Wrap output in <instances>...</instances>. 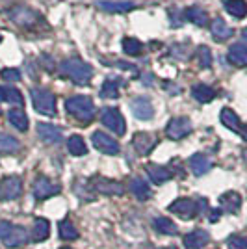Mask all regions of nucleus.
<instances>
[{"label": "nucleus", "instance_id": "6e6552de", "mask_svg": "<svg viewBox=\"0 0 247 249\" xmlns=\"http://www.w3.org/2000/svg\"><path fill=\"white\" fill-rule=\"evenodd\" d=\"M22 192V182L19 177L10 175L4 177L2 182H0V199L2 201H13L21 196Z\"/></svg>", "mask_w": 247, "mask_h": 249}, {"label": "nucleus", "instance_id": "bb28decb", "mask_svg": "<svg viewBox=\"0 0 247 249\" xmlns=\"http://www.w3.org/2000/svg\"><path fill=\"white\" fill-rule=\"evenodd\" d=\"M121 86H123V82L119 78H108L103 84V88H101V97H104V99H117Z\"/></svg>", "mask_w": 247, "mask_h": 249}, {"label": "nucleus", "instance_id": "b1692460", "mask_svg": "<svg viewBox=\"0 0 247 249\" xmlns=\"http://www.w3.org/2000/svg\"><path fill=\"white\" fill-rule=\"evenodd\" d=\"M51 234V223L47 219L37 218L34 221V231H32V240L34 242H43V240L49 238Z\"/></svg>", "mask_w": 247, "mask_h": 249}, {"label": "nucleus", "instance_id": "6ab92c4d", "mask_svg": "<svg viewBox=\"0 0 247 249\" xmlns=\"http://www.w3.org/2000/svg\"><path fill=\"white\" fill-rule=\"evenodd\" d=\"M145 171L149 173L151 180H153L155 184H164V182H167V180L173 177V173H171L167 167L158 166V164H147Z\"/></svg>", "mask_w": 247, "mask_h": 249}, {"label": "nucleus", "instance_id": "49530a36", "mask_svg": "<svg viewBox=\"0 0 247 249\" xmlns=\"http://www.w3.org/2000/svg\"><path fill=\"white\" fill-rule=\"evenodd\" d=\"M62 249H71V248H62Z\"/></svg>", "mask_w": 247, "mask_h": 249}, {"label": "nucleus", "instance_id": "c03bdc74", "mask_svg": "<svg viewBox=\"0 0 247 249\" xmlns=\"http://www.w3.org/2000/svg\"><path fill=\"white\" fill-rule=\"evenodd\" d=\"M244 158H246V162H247V151H244Z\"/></svg>", "mask_w": 247, "mask_h": 249}, {"label": "nucleus", "instance_id": "2eb2a0df", "mask_svg": "<svg viewBox=\"0 0 247 249\" xmlns=\"http://www.w3.org/2000/svg\"><path fill=\"white\" fill-rule=\"evenodd\" d=\"M242 207V196L238 192H225L219 197V208L227 214H236Z\"/></svg>", "mask_w": 247, "mask_h": 249}, {"label": "nucleus", "instance_id": "5701e85b", "mask_svg": "<svg viewBox=\"0 0 247 249\" xmlns=\"http://www.w3.org/2000/svg\"><path fill=\"white\" fill-rule=\"evenodd\" d=\"M192 95H194V99L199 101V103H212L214 99H216V91L210 88V86H206V84H197L192 88Z\"/></svg>", "mask_w": 247, "mask_h": 249}, {"label": "nucleus", "instance_id": "a211bd4d", "mask_svg": "<svg viewBox=\"0 0 247 249\" xmlns=\"http://www.w3.org/2000/svg\"><path fill=\"white\" fill-rule=\"evenodd\" d=\"M190 167H192V171H194V175L201 177L208 173L210 169H212V160L208 158V156L201 155V153H197L190 158Z\"/></svg>", "mask_w": 247, "mask_h": 249}, {"label": "nucleus", "instance_id": "20e7f679", "mask_svg": "<svg viewBox=\"0 0 247 249\" xmlns=\"http://www.w3.org/2000/svg\"><path fill=\"white\" fill-rule=\"evenodd\" d=\"M32 103H34V108L43 115H52L56 114V99L52 91L49 89H43V88H34L32 89Z\"/></svg>", "mask_w": 247, "mask_h": 249}, {"label": "nucleus", "instance_id": "412c9836", "mask_svg": "<svg viewBox=\"0 0 247 249\" xmlns=\"http://www.w3.org/2000/svg\"><path fill=\"white\" fill-rule=\"evenodd\" d=\"M97 6L108 13H124L136 8L134 2H113V0H99Z\"/></svg>", "mask_w": 247, "mask_h": 249}, {"label": "nucleus", "instance_id": "f03ea898", "mask_svg": "<svg viewBox=\"0 0 247 249\" xmlns=\"http://www.w3.org/2000/svg\"><path fill=\"white\" fill-rule=\"evenodd\" d=\"M65 110L82 123H89L95 117V103L86 95H76L65 101Z\"/></svg>", "mask_w": 247, "mask_h": 249}, {"label": "nucleus", "instance_id": "a19ab883", "mask_svg": "<svg viewBox=\"0 0 247 249\" xmlns=\"http://www.w3.org/2000/svg\"><path fill=\"white\" fill-rule=\"evenodd\" d=\"M219 214H221V208H219V210H212V212H210V221H217V219H219Z\"/></svg>", "mask_w": 247, "mask_h": 249}, {"label": "nucleus", "instance_id": "473e14b6", "mask_svg": "<svg viewBox=\"0 0 247 249\" xmlns=\"http://www.w3.org/2000/svg\"><path fill=\"white\" fill-rule=\"evenodd\" d=\"M67 149H69V153L74 156H84L88 153V147L84 143V140L80 136H71L69 140H67Z\"/></svg>", "mask_w": 247, "mask_h": 249}, {"label": "nucleus", "instance_id": "aec40b11", "mask_svg": "<svg viewBox=\"0 0 247 249\" xmlns=\"http://www.w3.org/2000/svg\"><path fill=\"white\" fill-rule=\"evenodd\" d=\"M11 19L17 22V24H21V26H26V28H32L35 22L41 21L34 11L26 10V8H19V10H15L13 13H11Z\"/></svg>", "mask_w": 247, "mask_h": 249}, {"label": "nucleus", "instance_id": "39448f33", "mask_svg": "<svg viewBox=\"0 0 247 249\" xmlns=\"http://www.w3.org/2000/svg\"><path fill=\"white\" fill-rule=\"evenodd\" d=\"M103 124L106 128H110L113 134L123 136L126 132V124H124L123 114L117 108H104L103 110Z\"/></svg>", "mask_w": 247, "mask_h": 249}, {"label": "nucleus", "instance_id": "9d476101", "mask_svg": "<svg viewBox=\"0 0 247 249\" xmlns=\"http://www.w3.org/2000/svg\"><path fill=\"white\" fill-rule=\"evenodd\" d=\"M91 142H93V145H95V149L104 153V155H117L119 149H121L119 143H117V140H113L112 136L104 134L101 130H99V132H93Z\"/></svg>", "mask_w": 247, "mask_h": 249}, {"label": "nucleus", "instance_id": "58836bf2", "mask_svg": "<svg viewBox=\"0 0 247 249\" xmlns=\"http://www.w3.org/2000/svg\"><path fill=\"white\" fill-rule=\"evenodd\" d=\"M2 80H8V82H17V80H21V73H19V69H2Z\"/></svg>", "mask_w": 247, "mask_h": 249}, {"label": "nucleus", "instance_id": "dca6fc26", "mask_svg": "<svg viewBox=\"0 0 247 249\" xmlns=\"http://www.w3.org/2000/svg\"><path fill=\"white\" fill-rule=\"evenodd\" d=\"M208 242H210V236H208V232L203 231V229H195V231L188 232L184 236L186 249H203Z\"/></svg>", "mask_w": 247, "mask_h": 249}, {"label": "nucleus", "instance_id": "f3484780", "mask_svg": "<svg viewBox=\"0 0 247 249\" xmlns=\"http://www.w3.org/2000/svg\"><path fill=\"white\" fill-rule=\"evenodd\" d=\"M229 62L236 67H247V45L244 43H234L230 49H229V54H227Z\"/></svg>", "mask_w": 247, "mask_h": 249}, {"label": "nucleus", "instance_id": "72a5a7b5", "mask_svg": "<svg viewBox=\"0 0 247 249\" xmlns=\"http://www.w3.org/2000/svg\"><path fill=\"white\" fill-rule=\"evenodd\" d=\"M19 142L10 134H4V132H0V149L4 151V153H17L19 151Z\"/></svg>", "mask_w": 247, "mask_h": 249}, {"label": "nucleus", "instance_id": "f704fd0d", "mask_svg": "<svg viewBox=\"0 0 247 249\" xmlns=\"http://www.w3.org/2000/svg\"><path fill=\"white\" fill-rule=\"evenodd\" d=\"M123 51L126 52L128 56H140V54L143 52V45H141V41L134 39V37H124Z\"/></svg>", "mask_w": 247, "mask_h": 249}, {"label": "nucleus", "instance_id": "cd10ccee", "mask_svg": "<svg viewBox=\"0 0 247 249\" xmlns=\"http://www.w3.org/2000/svg\"><path fill=\"white\" fill-rule=\"evenodd\" d=\"M8 117H10V123L13 124L17 130H21V132H26V130H28V117H26V114L22 112L21 108H11Z\"/></svg>", "mask_w": 247, "mask_h": 249}, {"label": "nucleus", "instance_id": "0eeeda50", "mask_svg": "<svg viewBox=\"0 0 247 249\" xmlns=\"http://www.w3.org/2000/svg\"><path fill=\"white\" fill-rule=\"evenodd\" d=\"M89 186L91 190L104 194V196H123V186L119 182H115L112 178H106V177H93L89 180Z\"/></svg>", "mask_w": 247, "mask_h": 249}, {"label": "nucleus", "instance_id": "7c9ffc66", "mask_svg": "<svg viewBox=\"0 0 247 249\" xmlns=\"http://www.w3.org/2000/svg\"><path fill=\"white\" fill-rule=\"evenodd\" d=\"M219 119H221V123L225 124L229 130H232V132H240V128H242L240 119H238V115L234 114L230 108H223V110H221V115H219Z\"/></svg>", "mask_w": 247, "mask_h": 249}, {"label": "nucleus", "instance_id": "1a4fd4ad", "mask_svg": "<svg viewBox=\"0 0 247 249\" xmlns=\"http://www.w3.org/2000/svg\"><path fill=\"white\" fill-rule=\"evenodd\" d=\"M190 132H192V121L188 117H173L165 128V134L171 140H182Z\"/></svg>", "mask_w": 247, "mask_h": 249}, {"label": "nucleus", "instance_id": "e433bc0d", "mask_svg": "<svg viewBox=\"0 0 247 249\" xmlns=\"http://www.w3.org/2000/svg\"><path fill=\"white\" fill-rule=\"evenodd\" d=\"M197 60H199V65L203 67V69H208V67H212V51L205 47V45H201L199 49H197Z\"/></svg>", "mask_w": 247, "mask_h": 249}, {"label": "nucleus", "instance_id": "f8f14e48", "mask_svg": "<svg viewBox=\"0 0 247 249\" xmlns=\"http://www.w3.org/2000/svg\"><path fill=\"white\" fill-rule=\"evenodd\" d=\"M130 108H132V112H134L136 117L141 119V121L153 119V115H155V106H153V103H151L149 99H145V97L134 99V101L130 103Z\"/></svg>", "mask_w": 247, "mask_h": 249}, {"label": "nucleus", "instance_id": "c85d7f7f", "mask_svg": "<svg viewBox=\"0 0 247 249\" xmlns=\"http://www.w3.org/2000/svg\"><path fill=\"white\" fill-rule=\"evenodd\" d=\"M153 227H155L156 232L165 234V236H175L176 232H178L176 225L169 218H156L155 221H153Z\"/></svg>", "mask_w": 247, "mask_h": 249}, {"label": "nucleus", "instance_id": "ea45409f", "mask_svg": "<svg viewBox=\"0 0 247 249\" xmlns=\"http://www.w3.org/2000/svg\"><path fill=\"white\" fill-rule=\"evenodd\" d=\"M182 13L176 11V17H175V10H169V17H171V26H182Z\"/></svg>", "mask_w": 247, "mask_h": 249}, {"label": "nucleus", "instance_id": "c756f323", "mask_svg": "<svg viewBox=\"0 0 247 249\" xmlns=\"http://www.w3.org/2000/svg\"><path fill=\"white\" fill-rule=\"evenodd\" d=\"M130 190H132V194H134L140 201H145V199H149L153 196L149 186H147V182H145L143 178H140V177H134V178L130 180Z\"/></svg>", "mask_w": 247, "mask_h": 249}, {"label": "nucleus", "instance_id": "4be33fe9", "mask_svg": "<svg viewBox=\"0 0 247 249\" xmlns=\"http://www.w3.org/2000/svg\"><path fill=\"white\" fill-rule=\"evenodd\" d=\"M210 30H212V36H214L216 41H225V39H229V37L232 36V28H230L223 19H219V17L212 21Z\"/></svg>", "mask_w": 247, "mask_h": 249}, {"label": "nucleus", "instance_id": "37998d69", "mask_svg": "<svg viewBox=\"0 0 247 249\" xmlns=\"http://www.w3.org/2000/svg\"><path fill=\"white\" fill-rule=\"evenodd\" d=\"M242 36H244V39L247 41V28H244V30H242Z\"/></svg>", "mask_w": 247, "mask_h": 249}, {"label": "nucleus", "instance_id": "c9c22d12", "mask_svg": "<svg viewBox=\"0 0 247 249\" xmlns=\"http://www.w3.org/2000/svg\"><path fill=\"white\" fill-rule=\"evenodd\" d=\"M58 229H60V236H62L63 240H76L78 238V231H76V227L72 225L69 219H63Z\"/></svg>", "mask_w": 247, "mask_h": 249}, {"label": "nucleus", "instance_id": "f257e3e1", "mask_svg": "<svg viewBox=\"0 0 247 249\" xmlns=\"http://www.w3.org/2000/svg\"><path fill=\"white\" fill-rule=\"evenodd\" d=\"M60 73L76 86H88L93 78V67L80 58H67L60 65Z\"/></svg>", "mask_w": 247, "mask_h": 249}, {"label": "nucleus", "instance_id": "a18cd8bd", "mask_svg": "<svg viewBox=\"0 0 247 249\" xmlns=\"http://www.w3.org/2000/svg\"><path fill=\"white\" fill-rule=\"evenodd\" d=\"M164 249H176L175 246H169V248H164Z\"/></svg>", "mask_w": 247, "mask_h": 249}, {"label": "nucleus", "instance_id": "423d86ee", "mask_svg": "<svg viewBox=\"0 0 247 249\" xmlns=\"http://www.w3.org/2000/svg\"><path fill=\"white\" fill-rule=\"evenodd\" d=\"M169 212L176 214L178 218L182 219H192L199 214V205H197L194 199L182 197V199H176V201H173L169 205Z\"/></svg>", "mask_w": 247, "mask_h": 249}, {"label": "nucleus", "instance_id": "2f4dec72", "mask_svg": "<svg viewBox=\"0 0 247 249\" xmlns=\"http://www.w3.org/2000/svg\"><path fill=\"white\" fill-rule=\"evenodd\" d=\"M225 10L236 17V19H244L247 15V2L246 0H225Z\"/></svg>", "mask_w": 247, "mask_h": 249}, {"label": "nucleus", "instance_id": "4c0bfd02", "mask_svg": "<svg viewBox=\"0 0 247 249\" xmlns=\"http://www.w3.org/2000/svg\"><path fill=\"white\" fill-rule=\"evenodd\" d=\"M227 248L229 249H247V238L246 236H230L227 240Z\"/></svg>", "mask_w": 247, "mask_h": 249}, {"label": "nucleus", "instance_id": "4468645a", "mask_svg": "<svg viewBox=\"0 0 247 249\" xmlns=\"http://www.w3.org/2000/svg\"><path fill=\"white\" fill-rule=\"evenodd\" d=\"M132 145H134V149L138 151V155H149L153 149H155L156 145V140L153 134H147V132H138V134H134V138H132Z\"/></svg>", "mask_w": 247, "mask_h": 249}, {"label": "nucleus", "instance_id": "7ed1b4c3", "mask_svg": "<svg viewBox=\"0 0 247 249\" xmlns=\"http://www.w3.org/2000/svg\"><path fill=\"white\" fill-rule=\"evenodd\" d=\"M0 240L8 248H21L28 242V232L21 225H13L10 221H0Z\"/></svg>", "mask_w": 247, "mask_h": 249}, {"label": "nucleus", "instance_id": "a878e982", "mask_svg": "<svg viewBox=\"0 0 247 249\" xmlns=\"http://www.w3.org/2000/svg\"><path fill=\"white\" fill-rule=\"evenodd\" d=\"M184 17H186V21H192L194 24H197V26H206V22H208V13H206L203 8H199V6L188 8V10L184 11Z\"/></svg>", "mask_w": 247, "mask_h": 249}, {"label": "nucleus", "instance_id": "9b49d317", "mask_svg": "<svg viewBox=\"0 0 247 249\" xmlns=\"http://www.w3.org/2000/svg\"><path fill=\"white\" fill-rule=\"evenodd\" d=\"M56 194H60V186L58 184H54L49 177H37L35 178V182H34V196L35 199H49L52 196H56Z\"/></svg>", "mask_w": 247, "mask_h": 249}, {"label": "nucleus", "instance_id": "79ce46f5", "mask_svg": "<svg viewBox=\"0 0 247 249\" xmlns=\"http://www.w3.org/2000/svg\"><path fill=\"white\" fill-rule=\"evenodd\" d=\"M240 134H242V138H244V140L247 142V124H244V126L240 128Z\"/></svg>", "mask_w": 247, "mask_h": 249}, {"label": "nucleus", "instance_id": "393cba45", "mask_svg": "<svg viewBox=\"0 0 247 249\" xmlns=\"http://www.w3.org/2000/svg\"><path fill=\"white\" fill-rule=\"evenodd\" d=\"M0 101L15 104V106H22V103H24L21 91L15 89V88H11V86H2L0 88Z\"/></svg>", "mask_w": 247, "mask_h": 249}, {"label": "nucleus", "instance_id": "ddd939ff", "mask_svg": "<svg viewBox=\"0 0 247 249\" xmlns=\"http://www.w3.org/2000/svg\"><path fill=\"white\" fill-rule=\"evenodd\" d=\"M37 134H39V138H41L45 143H49V145H56V143H60L63 140L62 130H60L58 126L49 124V123L37 124Z\"/></svg>", "mask_w": 247, "mask_h": 249}]
</instances>
